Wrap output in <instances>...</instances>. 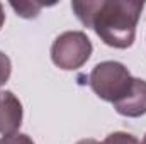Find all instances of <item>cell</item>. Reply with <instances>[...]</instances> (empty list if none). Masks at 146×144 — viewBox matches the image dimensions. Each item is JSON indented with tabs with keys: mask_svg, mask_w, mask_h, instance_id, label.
I'll return each mask as SVG.
<instances>
[{
	"mask_svg": "<svg viewBox=\"0 0 146 144\" xmlns=\"http://www.w3.org/2000/svg\"><path fill=\"white\" fill-rule=\"evenodd\" d=\"M76 19L94 29L107 46L127 49L136 39V26L145 9L138 0H87L72 2Z\"/></svg>",
	"mask_w": 146,
	"mask_h": 144,
	"instance_id": "1",
	"label": "cell"
},
{
	"mask_svg": "<svg viewBox=\"0 0 146 144\" xmlns=\"http://www.w3.org/2000/svg\"><path fill=\"white\" fill-rule=\"evenodd\" d=\"M134 83V76L119 61H102L88 75V85L94 93L112 105L122 100Z\"/></svg>",
	"mask_w": 146,
	"mask_h": 144,
	"instance_id": "2",
	"label": "cell"
},
{
	"mask_svg": "<svg viewBox=\"0 0 146 144\" xmlns=\"http://www.w3.org/2000/svg\"><path fill=\"white\" fill-rule=\"evenodd\" d=\"M94 46L82 31H66L56 37L51 46V61L65 71L82 68L92 56Z\"/></svg>",
	"mask_w": 146,
	"mask_h": 144,
	"instance_id": "3",
	"label": "cell"
},
{
	"mask_svg": "<svg viewBox=\"0 0 146 144\" xmlns=\"http://www.w3.org/2000/svg\"><path fill=\"white\" fill-rule=\"evenodd\" d=\"M24 108L10 90H0V134L9 136L22 126Z\"/></svg>",
	"mask_w": 146,
	"mask_h": 144,
	"instance_id": "4",
	"label": "cell"
},
{
	"mask_svg": "<svg viewBox=\"0 0 146 144\" xmlns=\"http://www.w3.org/2000/svg\"><path fill=\"white\" fill-rule=\"evenodd\" d=\"M114 108L119 115L124 117H141L146 114V80L141 78H134V83L129 90V93L119 100L117 104H114Z\"/></svg>",
	"mask_w": 146,
	"mask_h": 144,
	"instance_id": "5",
	"label": "cell"
},
{
	"mask_svg": "<svg viewBox=\"0 0 146 144\" xmlns=\"http://www.w3.org/2000/svg\"><path fill=\"white\" fill-rule=\"evenodd\" d=\"M10 7L17 12L19 17H24V19H34V17H37L39 10H41L44 5H42V3H36V2H21V3L10 2Z\"/></svg>",
	"mask_w": 146,
	"mask_h": 144,
	"instance_id": "6",
	"label": "cell"
},
{
	"mask_svg": "<svg viewBox=\"0 0 146 144\" xmlns=\"http://www.w3.org/2000/svg\"><path fill=\"white\" fill-rule=\"evenodd\" d=\"M100 144H141L139 139L129 132H112Z\"/></svg>",
	"mask_w": 146,
	"mask_h": 144,
	"instance_id": "7",
	"label": "cell"
},
{
	"mask_svg": "<svg viewBox=\"0 0 146 144\" xmlns=\"http://www.w3.org/2000/svg\"><path fill=\"white\" fill-rule=\"evenodd\" d=\"M12 75V63H10V58L0 51V87H3L9 78Z\"/></svg>",
	"mask_w": 146,
	"mask_h": 144,
	"instance_id": "8",
	"label": "cell"
},
{
	"mask_svg": "<svg viewBox=\"0 0 146 144\" xmlns=\"http://www.w3.org/2000/svg\"><path fill=\"white\" fill-rule=\"evenodd\" d=\"M0 144H34V141L27 134L14 132V134H9V136L0 137Z\"/></svg>",
	"mask_w": 146,
	"mask_h": 144,
	"instance_id": "9",
	"label": "cell"
},
{
	"mask_svg": "<svg viewBox=\"0 0 146 144\" xmlns=\"http://www.w3.org/2000/svg\"><path fill=\"white\" fill-rule=\"evenodd\" d=\"M3 22H5V14H3V5L0 3V29H2Z\"/></svg>",
	"mask_w": 146,
	"mask_h": 144,
	"instance_id": "10",
	"label": "cell"
},
{
	"mask_svg": "<svg viewBox=\"0 0 146 144\" xmlns=\"http://www.w3.org/2000/svg\"><path fill=\"white\" fill-rule=\"evenodd\" d=\"M141 144H146V134H145V137H143V143Z\"/></svg>",
	"mask_w": 146,
	"mask_h": 144,
	"instance_id": "11",
	"label": "cell"
}]
</instances>
